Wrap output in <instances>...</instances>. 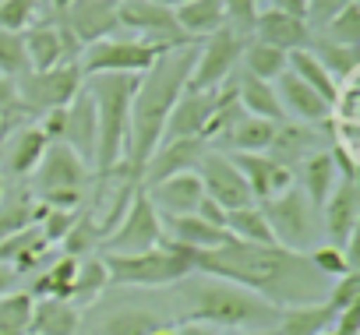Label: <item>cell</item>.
Returning <instances> with one entry per match:
<instances>
[{"label":"cell","mask_w":360,"mask_h":335,"mask_svg":"<svg viewBox=\"0 0 360 335\" xmlns=\"http://www.w3.org/2000/svg\"><path fill=\"white\" fill-rule=\"evenodd\" d=\"M195 272L237 282L279 310L318 303L328 293V279L314 272L307 254L283 244H244L230 237L212 251H195Z\"/></svg>","instance_id":"6da1fadb"},{"label":"cell","mask_w":360,"mask_h":335,"mask_svg":"<svg viewBox=\"0 0 360 335\" xmlns=\"http://www.w3.org/2000/svg\"><path fill=\"white\" fill-rule=\"evenodd\" d=\"M198 46V43H195ZM195 46L184 50H166L141 78L131 99V124H127V148H124V173L141 184V170L155 145L166 134L169 110L176 96L184 92L191 67H195Z\"/></svg>","instance_id":"7a4b0ae2"},{"label":"cell","mask_w":360,"mask_h":335,"mask_svg":"<svg viewBox=\"0 0 360 335\" xmlns=\"http://www.w3.org/2000/svg\"><path fill=\"white\" fill-rule=\"evenodd\" d=\"M180 296L188 303L184 321H202V324L226 328V331H272L279 324V314H283L279 307L255 296L251 289L226 282V279L202 275V272L184 279Z\"/></svg>","instance_id":"3957f363"},{"label":"cell","mask_w":360,"mask_h":335,"mask_svg":"<svg viewBox=\"0 0 360 335\" xmlns=\"http://www.w3.org/2000/svg\"><path fill=\"white\" fill-rule=\"evenodd\" d=\"M141 74H89L82 88L96 103V155L92 170L103 180L117 177L127 148V124H131V99Z\"/></svg>","instance_id":"277c9868"},{"label":"cell","mask_w":360,"mask_h":335,"mask_svg":"<svg viewBox=\"0 0 360 335\" xmlns=\"http://www.w3.org/2000/svg\"><path fill=\"white\" fill-rule=\"evenodd\" d=\"M106 265V282L110 286H138V289H155V286H173L195 275V251L162 240L159 247L148 251H131V254H103Z\"/></svg>","instance_id":"5b68a950"},{"label":"cell","mask_w":360,"mask_h":335,"mask_svg":"<svg viewBox=\"0 0 360 335\" xmlns=\"http://www.w3.org/2000/svg\"><path fill=\"white\" fill-rule=\"evenodd\" d=\"M82 67L78 64H57L50 71H29L15 81V103L22 113L43 117L50 110H64L82 92Z\"/></svg>","instance_id":"8992f818"},{"label":"cell","mask_w":360,"mask_h":335,"mask_svg":"<svg viewBox=\"0 0 360 335\" xmlns=\"http://www.w3.org/2000/svg\"><path fill=\"white\" fill-rule=\"evenodd\" d=\"M162 240H166V233H162V216L155 212V205L148 202L145 188L138 184L134 195H131V202H127V209H124V216H120L117 226L106 233V240H103L99 251H106V254H131V251L159 247Z\"/></svg>","instance_id":"52a82bcc"},{"label":"cell","mask_w":360,"mask_h":335,"mask_svg":"<svg viewBox=\"0 0 360 335\" xmlns=\"http://www.w3.org/2000/svg\"><path fill=\"white\" fill-rule=\"evenodd\" d=\"M230 103H237L233 81H223L219 88H188L184 85V92L176 96V103L169 110L162 138H202L205 141V127Z\"/></svg>","instance_id":"ba28073f"},{"label":"cell","mask_w":360,"mask_h":335,"mask_svg":"<svg viewBox=\"0 0 360 335\" xmlns=\"http://www.w3.org/2000/svg\"><path fill=\"white\" fill-rule=\"evenodd\" d=\"M166 50L145 43V39H99L82 50V74H145Z\"/></svg>","instance_id":"9c48e42d"},{"label":"cell","mask_w":360,"mask_h":335,"mask_svg":"<svg viewBox=\"0 0 360 335\" xmlns=\"http://www.w3.org/2000/svg\"><path fill=\"white\" fill-rule=\"evenodd\" d=\"M248 36H240L230 25H219L195 46V67L188 78V88H219L223 81L233 78V67L240 64Z\"/></svg>","instance_id":"30bf717a"},{"label":"cell","mask_w":360,"mask_h":335,"mask_svg":"<svg viewBox=\"0 0 360 335\" xmlns=\"http://www.w3.org/2000/svg\"><path fill=\"white\" fill-rule=\"evenodd\" d=\"M120 29H131L134 39H145L159 50H184L195 46V39L176 25V15L169 8H159L152 0H117Z\"/></svg>","instance_id":"8fae6325"},{"label":"cell","mask_w":360,"mask_h":335,"mask_svg":"<svg viewBox=\"0 0 360 335\" xmlns=\"http://www.w3.org/2000/svg\"><path fill=\"white\" fill-rule=\"evenodd\" d=\"M258 209H262L276 244L293 247V251H304V244H311V237H314V205L307 202V195L297 184L286 188L283 195L262 202Z\"/></svg>","instance_id":"7c38bea8"},{"label":"cell","mask_w":360,"mask_h":335,"mask_svg":"<svg viewBox=\"0 0 360 335\" xmlns=\"http://www.w3.org/2000/svg\"><path fill=\"white\" fill-rule=\"evenodd\" d=\"M195 173L205 188V198H212L219 209H244V205H255L251 191H248V180L240 177V170L233 166V159L219 148H209L202 155V162L195 166Z\"/></svg>","instance_id":"4fadbf2b"},{"label":"cell","mask_w":360,"mask_h":335,"mask_svg":"<svg viewBox=\"0 0 360 335\" xmlns=\"http://www.w3.org/2000/svg\"><path fill=\"white\" fill-rule=\"evenodd\" d=\"M356 223H360V184L356 177H339L332 195L321 205V233L328 237L332 247H349L356 244Z\"/></svg>","instance_id":"5bb4252c"},{"label":"cell","mask_w":360,"mask_h":335,"mask_svg":"<svg viewBox=\"0 0 360 335\" xmlns=\"http://www.w3.org/2000/svg\"><path fill=\"white\" fill-rule=\"evenodd\" d=\"M68 25V32L78 39V46H92L99 39H110L120 32L117 0H71L64 15H53Z\"/></svg>","instance_id":"9a60e30c"},{"label":"cell","mask_w":360,"mask_h":335,"mask_svg":"<svg viewBox=\"0 0 360 335\" xmlns=\"http://www.w3.org/2000/svg\"><path fill=\"white\" fill-rule=\"evenodd\" d=\"M233 159V166L240 170V177L248 180V191L255 198V205L283 195L286 188H293V170L283 166L279 159H272L269 152H226Z\"/></svg>","instance_id":"2e32d148"},{"label":"cell","mask_w":360,"mask_h":335,"mask_svg":"<svg viewBox=\"0 0 360 335\" xmlns=\"http://www.w3.org/2000/svg\"><path fill=\"white\" fill-rule=\"evenodd\" d=\"M89 177H92V166L75 148H68L64 141H50L46 145V152H43V159L36 166V173H32L36 195L57 191V188H85Z\"/></svg>","instance_id":"e0dca14e"},{"label":"cell","mask_w":360,"mask_h":335,"mask_svg":"<svg viewBox=\"0 0 360 335\" xmlns=\"http://www.w3.org/2000/svg\"><path fill=\"white\" fill-rule=\"evenodd\" d=\"M209 152V145L202 138H162L155 145V152L148 155L145 170H141V188L155 184V180H166L173 173H188L202 162V155Z\"/></svg>","instance_id":"ac0fdd59"},{"label":"cell","mask_w":360,"mask_h":335,"mask_svg":"<svg viewBox=\"0 0 360 335\" xmlns=\"http://www.w3.org/2000/svg\"><path fill=\"white\" fill-rule=\"evenodd\" d=\"M251 39L258 43H269L283 53H293V50H307L314 32L307 25V18H297V15H286V11H258L255 25H251Z\"/></svg>","instance_id":"d6986e66"},{"label":"cell","mask_w":360,"mask_h":335,"mask_svg":"<svg viewBox=\"0 0 360 335\" xmlns=\"http://www.w3.org/2000/svg\"><path fill=\"white\" fill-rule=\"evenodd\" d=\"M145 195H148V202L155 205L159 216H191L198 209V202L205 198V188H202L198 173L188 170V173H173L166 180L148 184Z\"/></svg>","instance_id":"ffe728a7"},{"label":"cell","mask_w":360,"mask_h":335,"mask_svg":"<svg viewBox=\"0 0 360 335\" xmlns=\"http://www.w3.org/2000/svg\"><path fill=\"white\" fill-rule=\"evenodd\" d=\"M276 96H279V106L286 117H293L297 124H325L328 117H335L332 103H325L311 85H304L293 71H283L276 78Z\"/></svg>","instance_id":"44dd1931"},{"label":"cell","mask_w":360,"mask_h":335,"mask_svg":"<svg viewBox=\"0 0 360 335\" xmlns=\"http://www.w3.org/2000/svg\"><path fill=\"white\" fill-rule=\"evenodd\" d=\"M46 145H50V138L36 124L32 127H15L11 138L4 141V148H0V162H4L8 177H18V180L32 177L43 152H46Z\"/></svg>","instance_id":"7402d4cb"},{"label":"cell","mask_w":360,"mask_h":335,"mask_svg":"<svg viewBox=\"0 0 360 335\" xmlns=\"http://www.w3.org/2000/svg\"><path fill=\"white\" fill-rule=\"evenodd\" d=\"M297 166H300V170H293V184L307 195V202L314 205V212H321L325 198L332 195V188L339 180V166H335L332 148H318L307 159H300Z\"/></svg>","instance_id":"603a6c76"},{"label":"cell","mask_w":360,"mask_h":335,"mask_svg":"<svg viewBox=\"0 0 360 335\" xmlns=\"http://www.w3.org/2000/svg\"><path fill=\"white\" fill-rule=\"evenodd\" d=\"M60 141H64L68 148H75V152L92 166V155H96V103H92V96H89L85 88L64 106Z\"/></svg>","instance_id":"cb8c5ba5"},{"label":"cell","mask_w":360,"mask_h":335,"mask_svg":"<svg viewBox=\"0 0 360 335\" xmlns=\"http://www.w3.org/2000/svg\"><path fill=\"white\" fill-rule=\"evenodd\" d=\"M276 127L272 120H262V117H251V113H237L233 124L219 134V152H269L272 138H276ZM212 145V148H216Z\"/></svg>","instance_id":"d4e9b609"},{"label":"cell","mask_w":360,"mask_h":335,"mask_svg":"<svg viewBox=\"0 0 360 335\" xmlns=\"http://www.w3.org/2000/svg\"><path fill=\"white\" fill-rule=\"evenodd\" d=\"M162 233L169 244H180V247H191V251H212L219 244L230 240L226 230L219 226H209L202 216H162Z\"/></svg>","instance_id":"484cf974"},{"label":"cell","mask_w":360,"mask_h":335,"mask_svg":"<svg viewBox=\"0 0 360 335\" xmlns=\"http://www.w3.org/2000/svg\"><path fill=\"white\" fill-rule=\"evenodd\" d=\"M233 92H237V106L251 117H262V120H272V124H286V113L279 106V96H276V85L272 81H262L248 71H240L233 78Z\"/></svg>","instance_id":"4316f807"},{"label":"cell","mask_w":360,"mask_h":335,"mask_svg":"<svg viewBox=\"0 0 360 335\" xmlns=\"http://www.w3.org/2000/svg\"><path fill=\"white\" fill-rule=\"evenodd\" d=\"M78 328H82V310L71 300H57V296L32 300L29 335H78Z\"/></svg>","instance_id":"83f0119b"},{"label":"cell","mask_w":360,"mask_h":335,"mask_svg":"<svg viewBox=\"0 0 360 335\" xmlns=\"http://www.w3.org/2000/svg\"><path fill=\"white\" fill-rule=\"evenodd\" d=\"M339 310H332L325 300L318 303H300V307H286L279 314V324H276V335H321L332 328Z\"/></svg>","instance_id":"f1b7e54d"},{"label":"cell","mask_w":360,"mask_h":335,"mask_svg":"<svg viewBox=\"0 0 360 335\" xmlns=\"http://www.w3.org/2000/svg\"><path fill=\"white\" fill-rule=\"evenodd\" d=\"M173 15H176V25L184 29L195 43L205 39L209 32H216L219 25H226L223 0H188V4H180Z\"/></svg>","instance_id":"f546056e"},{"label":"cell","mask_w":360,"mask_h":335,"mask_svg":"<svg viewBox=\"0 0 360 335\" xmlns=\"http://www.w3.org/2000/svg\"><path fill=\"white\" fill-rule=\"evenodd\" d=\"M39 216H43V205L32 195H25V191L8 195L4 191V195H0V240H8V237L36 226Z\"/></svg>","instance_id":"4dcf8cb0"},{"label":"cell","mask_w":360,"mask_h":335,"mask_svg":"<svg viewBox=\"0 0 360 335\" xmlns=\"http://www.w3.org/2000/svg\"><path fill=\"white\" fill-rule=\"evenodd\" d=\"M307 50L321 60V67H325L339 85H346V81L356 78V67H360V46H339V43H328V39L314 36Z\"/></svg>","instance_id":"1f68e13d"},{"label":"cell","mask_w":360,"mask_h":335,"mask_svg":"<svg viewBox=\"0 0 360 335\" xmlns=\"http://www.w3.org/2000/svg\"><path fill=\"white\" fill-rule=\"evenodd\" d=\"M286 71H293L304 85H311L325 103H332V106H335V99H339V88H342V85H339V81L321 67V60H318L311 50H293V53H290V60H286Z\"/></svg>","instance_id":"d6a6232c"},{"label":"cell","mask_w":360,"mask_h":335,"mask_svg":"<svg viewBox=\"0 0 360 335\" xmlns=\"http://www.w3.org/2000/svg\"><path fill=\"white\" fill-rule=\"evenodd\" d=\"M75 275H78V258H53L43 272H36V282L29 289L32 300H43V296H57V300H68L71 286H75Z\"/></svg>","instance_id":"836d02e7"},{"label":"cell","mask_w":360,"mask_h":335,"mask_svg":"<svg viewBox=\"0 0 360 335\" xmlns=\"http://www.w3.org/2000/svg\"><path fill=\"white\" fill-rule=\"evenodd\" d=\"M240 60H244V71H248V74H255V78H262V81H276V78L286 71L290 53H283V50H276V46L258 43V39H251V36H248Z\"/></svg>","instance_id":"e575fe53"},{"label":"cell","mask_w":360,"mask_h":335,"mask_svg":"<svg viewBox=\"0 0 360 335\" xmlns=\"http://www.w3.org/2000/svg\"><path fill=\"white\" fill-rule=\"evenodd\" d=\"M226 233L233 240H244V244H276L272 240V230L262 216L258 205H244V209H230L226 212Z\"/></svg>","instance_id":"d590c367"},{"label":"cell","mask_w":360,"mask_h":335,"mask_svg":"<svg viewBox=\"0 0 360 335\" xmlns=\"http://www.w3.org/2000/svg\"><path fill=\"white\" fill-rule=\"evenodd\" d=\"M106 286H110V282H106V265H103V258H82L68 300L82 310V307H89L92 300H99V293H103Z\"/></svg>","instance_id":"8d00e7d4"},{"label":"cell","mask_w":360,"mask_h":335,"mask_svg":"<svg viewBox=\"0 0 360 335\" xmlns=\"http://www.w3.org/2000/svg\"><path fill=\"white\" fill-rule=\"evenodd\" d=\"M162 328V317L145 307H120L103 321V335H152Z\"/></svg>","instance_id":"74e56055"},{"label":"cell","mask_w":360,"mask_h":335,"mask_svg":"<svg viewBox=\"0 0 360 335\" xmlns=\"http://www.w3.org/2000/svg\"><path fill=\"white\" fill-rule=\"evenodd\" d=\"M60 254H68V258H89L92 251H99L103 247V230H99V219L96 216H78L75 219V226L68 230V237L60 240Z\"/></svg>","instance_id":"f35d334b"},{"label":"cell","mask_w":360,"mask_h":335,"mask_svg":"<svg viewBox=\"0 0 360 335\" xmlns=\"http://www.w3.org/2000/svg\"><path fill=\"white\" fill-rule=\"evenodd\" d=\"M29 324H32V296L25 289L0 296V335H29Z\"/></svg>","instance_id":"ab89813d"},{"label":"cell","mask_w":360,"mask_h":335,"mask_svg":"<svg viewBox=\"0 0 360 335\" xmlns=\"http://www.w3.org/2000/svg\"><path fill=\"white\" fill-rule=\"evenodd\" d=\"M314 36L339 43V46H360V0H353V4H346L339 15H332Z\"/></svg>","instance_id":"60d3db41"},{"label":"cell","mask_w":360,"mask_h":335,"mask_svg":"<svg viewBox=\"0 0 360 335\" xmlns=\"http://www.w3.org/2000/svg\"><path fill=\"white\" fill-rule=\"evenodd\" d=\"M29 53H25V39L22 32H4L0 29V74L18 81L22 74H29Z\"/></svg>","instance_id":"b9f144b4"},{"label":"cell","mask_w":360,"mask_h":335,"mask_svg":"<svg viewBox=\"0 0 360 335\" xmlns=\"http://www.w3.org/2000/svg\"><path fill=\"white\" fill-rule=\"evenodd\" d=\"M307 261H311V265H314V272H321L328 282H332V279H339V275H346V272H356V268H353V261H349V254H346L342 247H332V244L311 247V251H307Z\"/></svg>","instance_id":"7bdbcfd3"},{"label":"cell","mask_w":360,"mask_h":335,"mask_svg":"<svg viewBox=\"0 0 360 335\" xmlns=\"http://www.w3.org/2000/svg\"><path fill=\"white\" fill-rule=\"evenodd\" d=\"M39 18V0H0V29L25 32Z\"/></svg>","instance_id":"ee69618b"},{"label":"cell","mask_w":360,"mask_h":335,"mask_svg":"<svg viewBox=\"0 0 360 335\" xmlns=\"http://www.w3.org/2000/svg\"><path fill=\"white\" fill-rule=\"evenodd\" d=\"M356 300H360V272H346V275H339V279L328 282L325 303H328L332 310H342V307H349V303H356Z\"/></svg>","instance_id":"f6af8a7d"},{"label":"cell","mask_w":360,"mask_h":335,"mask_svg":"<svg viewBox=\"0 0 360 335\" xmlns=\"http://www.w3.org/2000/svg\"><path fill=\"white\" fill-rule=\"evenodd\" d=\"M226 25L237 29L240 36H251V25L258 18V0H223Z\"/></svg>","instance_id":"bcb514c9"},{"label":"cell","mask_w":360,"mask_h":335,"mask_svg":"<svg viewBox=\"0 0 360 335\" xmlns=\"http://www.w3.org/2000/svg\"><path fill=\"white\" fill-rule=\"evenodd\" d=\"M346 4H353V0H307V25L311 32H318L332 15H339Z\"/></svg>","instance_id":"7dc6e473"},{"label":"cell","mask_w":360,"mask_h":335,"mask_svg":"<svg viewBox=\"0 0 360 335\" xmlns=\"http://www.w3.org/2000/svg\"><path fill=\"white\" fill-rule=\"evenodd\" d=\"M332 331H335V335H360V300L349 303V307H342V310L335 314Z\"/></svg>","instance_id":"c3c4849f"},{"label":"cell","mask_w":360,"mask_h":335,"mask_svg":"<svg viewBox=\"0 0 360 335\" xmlns=\"http://www.w3.org/2000/svg\"><path fill=\"white\" fill-rule=\"evenodd\" d=\"M195 216H202L209 226H219V230H226V209H219L212 198H202V202H198V209H195Z\"/></svg>","instance_id":"681fc988"},{"label":"cell","mask_w":360,"mask_h":335,"mask_svg":"<svg viewBox=\"0 0 360 335\" xmlns=\"http://www.w3.org/2000/svg\"><path fill=\"white\" fill-rule=\"evenodd\" d=\"M18 106H11V110H0V148H4V141L11 138V131L18 127Z\"/></svg>","instance_id":"f907efd6"},{"label":"cell","mask_w":360,"mask_h":335,"mask_svg":"<svg viewBox=\"0 0 360 335\" xmlns=\"http://www.w3.org/2000/svg\"><path fill=\"white\" fill-rule=\"evenodd\" d=\"M272 11H286V15H297V18H307V0H269Z\"/></svg>","instance_id":"816d5d0a"},{"label":"cell","mask_w":360,"mask_h":335,"mask_svg":"<svg viewBox=\"0 0 360 335\" xmlns=\"http://www.w3.org/2000/svg\"><path fill=\"white\" fill-rule=\"evenodd\" d=\"M18 279H22V275H18L8 261H0V296L15 293V289H18Z\"/></svg>","instance_id":"f5cc1de1"},{"label":"cell","mask_w":360,"mask_h":335,"mask_svg":"<svg viewBox=\"0 0 360 335\" xmlns=\"http://www.w3.org/2000/svg\"><path fill=\"white\" fill-rule=\"evenodd\" d=\"M173 335H219V328L202 324V321H180V324L173 328Z\"/></svg>","instance_id":"db71d44e"},{"label":"cell","mask_w":360,"mask_h":335,"mask_svg":"<svg viewBox=\"0 0 360 335\" xmlns=\"http://www.w3.org/2000/svg\"><path fill=\"white\" fill-rule=\"evenodd\" d=\"M11 106H18L15 103V81L0 74V110H11Z\"/></svg>","instance_id":"11a10c76"},{"label":"cell","mask_w":360,"mask_h":335,"mask_svg":"<svg viewBox=\"0 0 360 335\" xmlns=\"http://www.w3.org/2000/svg\"><path fill=\"white\" fill-rule=\"evenodd\" d=\"M152 4H159V8H169V11H176L180 4H188V0H152Z\"/></svg>","instance_id":"9f6ffc18"},{"label":"cell","mask_w":360,"mask_h":335,"mask_svg":"<svg viewBox=\"0 0 360 335\" xmlns=\"http://www.w3.org/2000/svg\"><path fill=\"white\" fill-rule=\"evenodd\" d=\"M68 4H71V0H50V8H53V15H64V11H68Z\"/></svg>","instance_id":"6f0895ef"},{"label":"cell","mask_w":360,"mask_h":335,"mask_svg":"<svg viewBox=\"0 0 360 335\" xmlns=\"http://www.w3.org/2000/svg\"><path fill=\"white\" fill-rule=\"evenodd\" d=\"M152 335H173V328H169V324H162V328H155Z\"/></svg>","instance_id":"680465c9"},{"label":"cell","mask_w":360,"mask_h":335,"mask_svg":"<svg viewBox=\"0 0 360 335\" xmlns=\"http://www.w3.org/2000/svg\"><path fill=\"white\" fill-rule=\"evenodd\" d=\"M233 335H276V328L272 331H233Z\"/></svg>","instance_id":"91938a15"},{"label":"cell","mask_w":360,"mask_h":335,"mask_svg":"<svg viewBox=\"0 0 360 335\" xmlns=\"http://www.w3.org/2000/svg\"><path fill=\"white\" fill-rule=\"evenodd\" d=\"M0 195H4V177H0Z\"/></svg>","instance_id":"94428289"},{"label":"cell","mask_w":360,"mask_h":335,"mask_svg":"<svg viewBox=\"0 0 360 335\" xmlns=\"http://www.w3.org/2000/svg\"><path fill=\"white\" fill-rule=\"evenodd\" d=\"M321 335H335V331H332V328H328V331H321Z\"/></svg>","instance_id":"6125c7cd"}]
</instances>
